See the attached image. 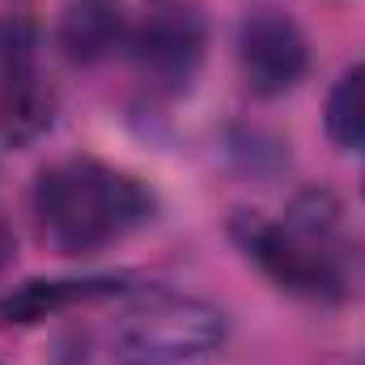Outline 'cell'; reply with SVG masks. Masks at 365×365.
Returning a JSON list of instances; mask_svg holds the SVG:
<instances>
[{
  "mask_svg": "<svg viewBox=\"0 0 365 365\" xmlns=\"http://www.w3.org/2000/svg\"><path fill=\"white\" fill-rule=\"evenodd\" d=\"M56 43L73 64H98L128 43V21L119 0H73L56 26Z\"/></svg>",
  "mask_w": 365,
  "mask_h": 365,
  "instance_id": "8",
  "label": "cell"
},
{
  "mask_svg": "<svg viewBox=\"0 0 365 365\" xmlns=\"http://www.w3.org/2000/svg\"><path fill=\"white\" fill-rule=\"evenodd\" d=\"M242 255L276 289L302 302H340L349 293V247L340 242V208L331 195H302L280 221L264 212H238L230 221Z\"/></svg>",
  "mask_w": 365,
  "mask_h": 365,
  "instance_id": "2",
  "label": "cell"
},
{
  "mask_svg": "<svg viewBox=\"0 0 365 365\" xmlns=\"http://www.w3.org/2000/svg\"><path fill=\"white\" fill-rule=\"evenodd\" d=\"M56 119V93L38 73V34L30 21H0V136L9 145L38 140Z\"/></svg>",
  "mask_w": 365,
  "mask_h": 365,
  "instance_id": "5",
  "label": "cell"
},
{
  "mask_svg": "<svg viewBox=\"0 0 365 365\" xmlns=\"http://www.w3.org/2000/svg\"><path fill=\"white\" fill-rule=\"evenodd\" d=\"M323 128L331 145L340 149H365V64H353L327 93Z\"/></svg>",
  "mask_w": 365,
  "mask_h": 365,
  "instance_id": "9",
  "label": "cell"
},
{
  "mask_svg": "<svg viewBox=\"0 0 365 365\" xmlns=\"http://www.w3.org/2000/svg\"><path fill=\"white\" fill-rule=\"evenodd\" d=\"M128 289L123 276H68V280H26L9 293H0V331L4 327H26L38 319H51L60 310L119 297Z\"/></svg>",
  "mask_w": 365,
  "mask_h": 365,
  "instance_id": "7",
  "label": "cell"
},
{
  "mask_svg": "<svg viewBox=\"0 0 365 365\" xmlns=\"http://www.w3.org/2000/svg\"><path fill=\"white\" fill-rule=\"evenodd\" d=\"M13 255H17V242H13V230H9V221L0 217V272L13 264Z\"/></svg>",
  "mask_w": 365,
  "mask_h": 365,
  "instance_id": "10",
  "label": "cell"
},
{
  "mask_svg": "<svg viewBox=\"0 0 365 365\" xmlns=\"http://www.w3.org/2000/svg\"><path fill=\"white\" fill-rule=\"evenodd\" d=\"M38 238L60 255H98L149 225L158 200L145 182L98 158H64L38 170L30 191Z\"/></svg>",
  "mask_w": 365,
  "mask_h": 365,
  "instance_id": "1",
  "label": "cell"
},
{
  "mask_svg": "<svg viewBox=\"0 0 365 365\" xmlns=\"http://www.w3.org/2000/svg\"><path fill=\"white\" fill-rule=\"evenodd\" d=\"M234 56L247 90L259 98H280L289 93L310 68V43L302 26L276 9L247 13L234 34Z\"/></svg>",
  "mask_w": 365,
  "mask_h": 365,
  "instance_id": "6",
  "label": "cell"
},
{
  "mask_svg": "<svg viewBox=\"0 0 365 365\" xmlns=\"http://www.w3.org/2000/svg\"><path fill=\"white\" fill-rule=\"evenodd\" d=\"M204 43H208V30L191 4H158L128 30L123 47L145 90L179 98L191 90L204 64Z\"/></svg>",
  "mask_w": 365,
  "mask_h": 365,
  "instance_id": "4",
  "label": "cell"
},
{
  "mask_svg": "<svg viewBox=\"0 0 365 365\" xmlns=\"http://www.w3.org/2000/svg\"><path fill=\"white\" fill-rule=\"evenodd\" d=\"M225 340V314L200 297L149 293L132 306L115 331L123 365H191L217 353Z\"/></svg>",
  "mask_w": 365,
  "mask_h": 365,
  "instance_id": "3",
  "label": "cell"
}]
</instances>
